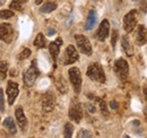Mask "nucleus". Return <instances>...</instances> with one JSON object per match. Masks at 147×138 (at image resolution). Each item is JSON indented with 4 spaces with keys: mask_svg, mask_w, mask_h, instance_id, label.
<instances>
[{
    "mask_svg": "<svg viewBox=\"0 0 147 138\" xmlns=\"http://www.w3.org/2000/svg\"><path fill=\"white\" fill-rule=\"evenodd\" d=\"M6 93H7V97H8V103H9V105L14 104V102L17 99L19 93L18 84L15 83V82H13V80H9L8 84H7Z\"/></svg>",
    "mask_w": 147,
    "mask_h": 138,
    "instance_id": "nucleus-10",
    "label": "nucleus"
},
{
    "mask_svg": "<svg viewBox=\"0 0 147 138\" xmlns=\"http://www.w3.org/2000/svg\"><path fill=\"white\" fill-rule=\"evenodd\" d=\"M34 45L36 47L37 49H43V48H45V45H47V43H45V37H44V35L42 34V33H38L36 36V39H35V41H34Z\"/></svg>",
    "mask_w": 147,
    "mask_h": 138,
    "instance_id": "nucleus-20",
    "label": "nucleus"
},
{
    "mask_svg": "<svg viewBox=\"0 0 147 138\" xmlns=\"http://www.w3.org/2000/svg\"><path fill=\"white\" fill-rule=\"evenodd\" d=\"M23 1H24V2H26V1H27V0H23Z\"/></svg>",
    "mask_w": 147,
    "mask_h": 138,
    "instance_id": "nucleus-35",
    "label": "nucleus"
},
{
    "mask_svg": "<svg viewBox=\"0 0 147 138\" xmlns=\"http://www.w3.org/2000/svg\"><path fill=\"white\" fill-rule=\"evenodd\" d=\"M146 27H145V25H140L137 30V33H136V43L138 45H144V44H146Z\"/></svg>",
    "mask_w": 147,
    "mask_h": 138,
    "instance_id": "nucleus-15",
    "label": "nucleus"
},
{
    "mask_svg": "<svg viewBox=\"0 0 147 138\" xmlns=\"http://www.w3.org/2000/svg\"><path fill=\"white\" fill-rule=\"evenodd\" d=\"M68 75H69V80H70V83L74 87V92L76 94H79L80 89H82V74H80V70L77 67H73V68L69 69Z\"/></svg>",
    "mask_w": 147,
    "mask_h": 138,
    "instance_id": "nucleus-3",
    "label": "nucleus"
},
{
    "mask_svg": "<svg viewBox=\"0 0 147 138\" xmlns=\"http://www.w3.org/2000/svg\"><path fill=\"white\" fill-rule=\"evenodd\" d=\"M14 16V12L11 10H0V18L2 19H8Z\"/></svg>",
    "mask_w": 147,
    "mask_h": 138,
    "instance_id": "nucleus-26",
    "label": "nucleus"
},
{
    "mask_svg": "<svg viewBox=\"0 0 147 138\" xmlns=\"http://www.w3.org/2000/svg\"><path fill=\"white\" fill-rule=\"evenodd\" d=\"M73 133H74V126L71 123H66L65 124V129H63V136L66 138H70L73 136Z\"/></svg>",
    "mask_w": 147,
    "mask_h": 138,
    "instance_id": "nucleus-24",
    "label": "nucleus"
},
{
    "mask_svg": "<svg viewBox=\"0 0 147 138\" xmlns=\"http://www.w3.org/2000/svg\"><path fill=\"white\" fill-rule=\"evenodd\" d=\"M77 137H79V138H82V137H92V134H91V131H88V130L82 129V130H79V133H78Z\"/></svg>",
    "mask_w": 147,
    "mask_h": 138,
    "instance_id": "nucleus-29",
    "label": "nucleus"
},
{
    "mask_svg": "<svg viewBox=\"0 0 147 138\" xmlns=\"http://www.w3.org/2000/svg\"><path fill=\"white\" fill-rule=\"evenodd\" d=\"M110 104H111V108H112V109H117V108H118V103H117L115 101H111Z\"/></svg>",
    "mask_w": 147,
    "mask_h": 138,
    "instance_id": "nucleus-32",
    "label": "nucleus"
},
{
    "mask_svg": "<svg viewBox=\"0 0 147 138\" xmlns=\"http://www.w3.org/2000/svg\"><path fill=\"white\" fill-rule=\"evenodd\" d=\"M0 111L1 112L5 111V96H3L2 88H0Z\"/></svg>",
    "mask_w": 147,
    "mask_h": 138,
    "instance_id": "nucleus-28",
    "label": "nucleus"
},
{
    "mask_svg": "<svg viewBox=\"0 0 147 138\" xmlns=\"http://www.w3.org/2000/svg\"><path fill=\"white\" fill-rule=\"evenodd\" d=\"M3 127L6 129H8V131L11 134V135H16L17 130H16V124H15V121L11 117H8L6 118L3 121Z\"/></svg>",
    "mask_w": 147,
    "mask_h": 138,
    "instance_id": "nucleus-18",
    "label": "nucleus"
},
{
    "mask_svg": "<svg viewBox=\"0 0 147 138\" xmlns=\"http://www.w3.org/2000/svg\"><path fill=\"white\" fill-rule=\"evenodd\" d=\"M86 108H87V110L90 111V112H92V113H94L95 111H96V108L93 105L92 103H88V104H86Z\"/></svg>",
    "mask_w": 147,
    "mask_h": 138,
    "instance_id": "nucleus-31",
    "label": "nucleus"
},
{
    "mask_svg": "<svg viewBox=\"0 0 147 138\" xmlns=\"http://www.w3.org/2000/svg\"><path fill=\"white\" fill-rule=\"evenodd\" d=\"M137 20H138V12L136 9L130 10L123 17V28L127 33H131L135 30V27L137 26Z\"/></svg>",
    "mask_w": 147,
    "mask_h": 138,
    "instance_id": "nucleus-7",
    "label": "nucleus"
},
{
    "mask_svg": "<svg viewBox=\"0 0 147 138\" xmlns=\"http://www.w3.org/2000/svg\"><path fill=\"white\" fill-rule=\"evenodd\" d=\"M109 32H110V23L108 19H103L102 23L100 24V27L97 30V33H96V37L103 42L107 40V37L109 36Z\"/></svg>",
    "mask_w": 147,
    "mask_h": 138,
    "instance_id": "nucleus-12",
    "label": "nucleus"
},
{
    "mask_svg": "<svg viewBox=\"0 0 147 138\" xmlns=\"http://www.w3.org/2000/svg\"><path fill=\"white\" fill-rule=\"evenodd\" d=\"M14 39V28L10 24L3 23L0 25V40L6 43H10Z\"/></svg>",
    "mask_w": 147,
    "mask_h": 138,
    "instance_id": "nucleus-9",
    "label": "nucleus"
},
{
    "mask_svg": "<svg viewBox=\"0 0 147 138\" xmlns=\"http://www.w3.org/2000/svg\"><path fill=\"white\" fill-rule=\"evenodd\" d=\"M15 117H16V120H17V123H18L19 128L22 129V131H26L27 130V126H28V121H27V118L25 117L24 114V111L23 109L18 106L15 111Z\"/></svg>",
    "mask_w": 147,
    "mask_h": 138,
    "instance_id": "nucleus-13",
    "label": "nucleus"
},
{
    "mask_svg": "<svg viewBox=\"0 0 147 138\" xmlns=\"http://www.w3.org/2000/svg\"><path fill=\"white\" fill-rule=\"evenodd\" d=\"M121 45H122L123 51L126 52V54H127L128 57L132 55V53H134V47H132V44H131V42H130V39H129L128 35H125V36L122 37Z\"/></svg>",
    "mask_w": 147,
    "mask_h": 138,
    "instance_id": "nucleus-16",
    "label": "nucleus"
},
{
    "mask_svg": "<svg viewBox=\"0 0 147 138\" xmlns=\"http://www.w3.org/2000/svg\"><path fill=\"white\" fill-rule=\"evenodd\" d=\"M79 59V54L76 50V48L74 45H68L65 50V54H63V61L62 64L65 66H68V65H73L75 64L77 60Z\"/></svg>",
    "mask_w": 147,
    "mask_h": 138,
    "instance_id": "nucleus-8",
    "label": "nucleus"
},
{
    "mask_svg": "<svg viewBox=\"0 0 147 138\" xmlns=\"http://www.w3.org/2000/svg\"><path fill=\"white\" fill-rule=\"evenodd\" d=\"M30 55H31V50H30V49H24L23 51L19 53L18 59L19 60H25V59H27Z\"/></svg>",
    "mask_w": 147,
    "mask_h": 138,
    "instance_id": "nucleus-27",
    "label": "nucleus"
},
{
    "mask_svg": "<svg viewBox=\"0 0 147 138\" xmlns=\"http://www.w3.org/2000/svg\"><path fill=\"white\" fill-rule=\"evenodd\" d=\"M55 86H57V88H58L61 93H66V92H67V85H66V83L63 82L62 76H59V77L55 79Z\"/></svg>",
    "mask_w": 147,
    "mask_h": 138,
    "instance_id": "nucleus-21",
    "label": "nucleus"
},
{
    "mask_svg": "<svg viewBox=\"0 0 147 138\" xmlns=\"http://www.w3.org/2000/svg\"><path fill=\"white\" fill-rule=\"evenodd\" d=\"M7 71H8V64L5 61H1L0 62V80H3L6 78Z\"/></svg>",
    "mask_w": 147,
    "mask_h": 138,
    "instance_id": "nucleus-23",
    "label": "nucleus"
},
{
    "mask_svg": "<svg viewBox=\"0 0 147 138\" xmlns=\"http://www.w3.org/2000/svg\"><path fill=\"white\" fill-rule=\"evenodd\" d=\"M97 101H98V103H100V109H101V112H102V114H103V117H105V118H108L109 117V110H108V104L105 103V101L104 100H101V99H96Z\"/></svg>",
    "mask_w": 147,
    "mask_h": 138,
    "instance_id": "nucleus-22",
    "label": "nucleus"
},
{
    "mask_svg": "<svg viewBox=\"0 0 147 138\" xmlns=\"http://www.w3.org/2000/svg\"><path fill=\"white\" fill-rule=\"evenodd\" d=\"M96 20H97L96 12H95V10H90V13H88V16H87V20H86V24H85V30H87V31H91L93 27L95 26V24H96Z\"/></svg>",
    "mask_w": 147,
    "mask_h": 138,
    "instance_id": "nucleus-17",
    "label": "nucleus"
},
{
    "mask_svg": "<svg viewBox=\"0 0 147 138\" xmlns=\"http://www.w3.org/2000/svg\"><path fill=\"white\" fill-rule=\"evenodd\" d=\"M68 116L70 120L75 121L76 123H79L82 118H83V109L82 105L79 103V101L77 99H74L70 104L69 111H68Z\"/></svg>",
    "mask_w": 147,
    "mask_h": 138,
    "instance_id": "nucleus-6",
    "label": "nucleus"
},
{
    "mask_svg": "<svg viewBox=\"0 0 147 138\" xmlns=\"http://www.w3.org/2000/svg\"><path fill=\"white\" fill-rule=\"evenodd\" d=\"M23 5H24V1L23 0H13L9 5L10 9H15V10H22L23 9Z\"/></svg>",
    "mask_w": 147,
    "mask_h": 138,
    "instance_id": "nucleus-25",
    "label": "nucleus"
},
{
    "mask_svg": "<svg viewBox=\"0 0 147 138\" xmlns=\"http://www.w3.org/2000/svg\"><path fill=\"white\" fill-rule=\"evenodd\" d=\"M86 75H87L92 80L98 82V83H101V84L105 83V80H107L104 70H103L102 66H101L98 62H93V64H91V65L88 66V68H87Z\"/></svg>",
    "mask_w": 147,
    "mask_h": 138,
    "instance_id": "nucleus-1",
    "label": "nucleus"
},
{
    "mask_svg": "<svg viewBox=\"0 0 147 138\" xmlns=\"http://www.w3.org/2000/svg\"><path fill=\"white\" fill-rule=\"evenodd\" d=\"M40 75V70L37 68V65H36V61L34 60L30 68L27 69L25 72H24V76H23V83H24V86L26 88H30L34 85L36 78L38 77Z\"/></svg>",
    "mask_w": 147,
    "mask_h": 138,
    "instance_id": "nucleus-2",
    "label": "nucleus"
},
{
    "mask_svg": "<svg viewBox=\"0 0 147 138\" xmlns=\"http://www.w3.org/2000/svg\"><path fill=\"white\" fill-rule=\"evenodd\" d=\"M55 103V95L52 92H47L44 95H43V99H42V108H43V111L44 112H50L53 110Z\"/></svg>",
    "mask_w": 147,
    "mask_h": 138,
    "instance_id": "nucleus-11",
    "label": "nucleus"
},
{
    "mask_svg": "<svg viewBox=\"0 0 147 138\" xmlns=\"http://www.w3.org/2000/svg\"><path fill=\"white\" fill-rule=\"evenodd\" d=\"M61 44H62V39L61 37H58L55 41L51 42L50 45H49V52H50V54H51V57H52V59H53L55 62L57 61V59H58V54L60 52Z\"/></svg>",
    "mask_w": 147,
    "mask_h": 138,
    "instance_id": "nucleus-14",
    "label": "nucleus"
},
{
    "mask_svg": "<svg viewBox=\"0 0 147 138\" xmlns=\"http://www.w3.org/2000/svg\"><path fill=\"white\" fill-rule=\"evenodd\" d=\"M117 40H118V31L114 30L113 31V34H112V40H111V44L113 48H115V44H117Z\"/></svg>",
    "mask_w": 147,
    "mask_h": 138,
    "instance_id": "nucleus-30",
    "label": "nucleus"
},
{
    "mask_svg": "<svg viewBox=\"0 0 147 138\" xmlns=\"http://www.w3.org/2000/svg\"><path fill=\"white\" fill-rule=\"evenodd\" d=\"M75 40H76V43H77V48L78 50L86 54V55H92L93 49H92V44L90 42V40L85 36V35H80L77 34L75 35Z\"/></svg>",
    "mask_w": 147,
    "mask_h": 138,
    "instance_id": "nucleus-5",
    "label": "nucleus"
},
{
    "mask_svg": "<svg viewBox=\"0 0 147 138\" xmlns=\"http://www.w3.org/2000/svg\"><path fill=\"white\" fill-rule=\"evenodd\" d=\"M55 31L53 30V28H49V30H48V35H49V36L55 35Z\"/></svg>",
    "mask_w": 147,
    "mask_h": 138,
    "instance_id": "nucleus-33",
    "label": "nucleus"
},
{
    "mask_svg": "<svg viewBox=\"0 0 147 138\" xmlns=\"http://www.w3.org/2000/svg\"><path fill=\"white\" fill-rule=\"evenodd\" d=\"M41 1H42V0H36V3H37V5H38V3L41 2Z\"/></svg>",
    "mask_w": 147,
    "mask_h": 138,
    "instance_id": "nucleus-34",
    "label": "nucleus"
},
{
    "mask_svg": "<svg viewBox=\"0 0 147 138\" xmlns=\"http://www.w3.org/2000/svg\"><path fill=\"white\" fill-rule=\"evenodd\" d=\"M113 70L115 72V75L118 76V78L120 80H126L129 74V66L128 62L125 59H118L114 62Z\"/></svg>",
    "mask_w": 147,
    "mask_h": 138,
    "instance_id": "nucleus-4",
    "label": "nucleus"
},
{
    "mask_svg": "<svg viewBox=\"0 0 147 138\" xmlns=\"http://www.w3.org/2000/svg\"><path fill=\"white\" fill-rule=\"evenodd\" d=\"M57 3L55 2H47L45 5H43L42 7H41V13H44V14H49V13H51V12H53L57 9Z\"/></svg>",
    "mask_w": 147,
    "mask_h": 138,
    "instance_id": "nucleus-19",
    "label": "nucleus"
}]
</instances>
